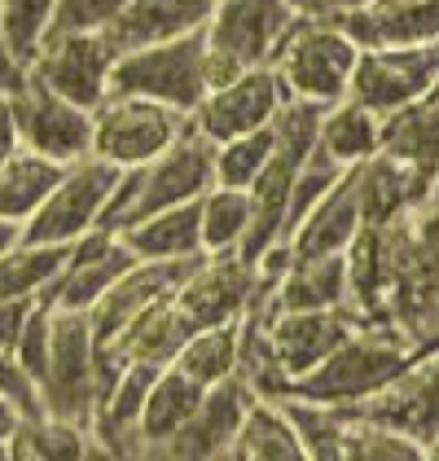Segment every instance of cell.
Listing matches in <instances>:
<instances>
[{
	"label": "cell",
	"mask_w": 439,
	"mask_h": 461,
	"mask_svg": "<svg viewBox=\"0 0 439 461\" xmlns=\"http://www.w3.org/2000/svg\"><path fill=\"white\" fill-rule=\"evenodd\" d=\"M426 352H435V348L413 343L408 334H400L387 321H365L317 369H308L303 378H294L282 400H308V404L343 409V404H356V400L373 395L378 387H387L396 374H404L417 356H426Z\"/></svg>",
	"instance_id": "1"
},
{
	"label": "cell",
	"mask_w": 439,
	"mask_h": 461,
	"mask_svg": "<svg viewBox=\"0 0 439 461\" xmlns=\"http://www.w3.org/2000/svg\"><path fill=\"white\" fill-rule=\"evenodd\" d=\"M211 163H216V145L184 119V132L163 154H154L149 163L132 167V172H119V185L110 194L97 229L123 233L128 224H137V220H146L154 212H167V207L202 198L216 185Z\"/></svg>",
	"instance_id": "2"
},
{
	"label": "cell",
	"mask_w": 439,
	"mask_h": 461,
	"mask_svg": "<svg viewBox=\"0 0 439 461\" xmlns=\"http://www.w3.org/2000/svg\"><path fill=\"white\" fill-rule=\"evenodd\" d=\"M291 0H216L202 23V84L207 93L242 71L268 67L294 23Z\"/></svg>",
	"instance_id": "3"
},
{
	"label": "cell",
	"mask_w": 439,
	"mask_h": 461,
	"mask_svg": "<svg viewBox=\"0 0 439 461\" xmlns=\"http://www.w3.org/2000/svg\"><path fill=\"white\" fill-rule=\"evenodd\" d=\"M356 53L361 49L329 18L294 14V23L286 27V36H282L273 62H268V71L277 75L286 102H308V106L326 110L347 97Z\"/></svg>",
	"instance_id": "4"
},
{
	"label": "cell",
	"mask_w": 439,
	"mask_h": 461,
	"mask_svg": "<svg viewBox=\"0 0 439 461\" xmlns=\"http://www.w3.org/2000/svg\"><path fill=\"white\" fill-rule=\"evenodd\" d=\"M106 97H146V102H158V106L176 110V114L189 119L193 106L207 97V84H202V32L119 53L114 67H110Z\"/></svg>",
	"instance_id": "5"
},
{
	"label": "cell",
	"mask_w": 439,
	"mask_h": 461,
	"mask_svg": "<svg viewBox=\"0 0 439 461\" xmlns=\"http://www.w3.org/2000/svg\"><path fill=\"white\" fill-rule=\"evenodd\" d=\"M49 360L40 374V413L75 426H93L97 409V343L88 330V312L49 308Z\"/></svg>",
	"instance_id": "6"
},
{
	"label": "cell",
	"mask_w": 439,
	"mask_h": 461,
	"mask_svg": "<svg viewBox=\"0 0 439 461\" xmlns=\"http://www.w3.org/2000/svg\"><path fill=\"white\" fill-rule=\"evenodd\" d=\"M114 185H119V167H110L102 158H79L71 167H62L58 185L44 194V203L22 224V242L27 247H71L75 238L93 233L102 224Z\"/></svg>",
	"instance_id": "7"
},
{
	"label": "cell",
	"mask_w": 439,
	"mask_h": 461,
	"mask_svg": "<svg viewBox=\"0 0 439 461\" xmlns=\"http://www.w3.org/2000/svg\"><path fill=\"white\" fill-rule=\"evenodd\" d=\"M184 132V114L146 97H106L93 110V158L132 172Z\"/></svg>",
	"instance_id": "8"
},
{
	"label": "cell",
	"mask_w": 439,
	"mask_h": 461,
	"mask_svg": "<svg viewBox=\"0 0 439 461\" xmlns=\"http://www.w3.org/2000/svg\"><path fill=\"white\" fill-rule=\"evenodd\" d=\"M426 93H439V44H404V49H361L347 102L369 114H391Z\"/></svg>",
	"instance_id": "9"
},
{
	"label": "cell",
	"mask_w": 439,
	"mask_h": 461,
	"mask_svg": "<svg viewBox=\"0 0 439 461\" xmlns=\"http://www.w3.org/2000/svg\"><path fill=\"white\" fill-rule=\"evenodd\" d=\"M13 123H18V141L40 158L71 167L79 158H93V110H79L62 102L58 93L40 88L31 75H22L18 88L4 93Z\"/></svg>",
	"instance_id": "10"
},
{
	"label": "cell",
	"mask_w": 439,
	"mask_h": 461,
	"mask_svg": "<svg viewBox=\"0 0 439 461\" xmlns=\"http://www.w3.org/2000/svg\"><path fill=\"white\" fill-rule=\"evenodd\" d=\"M110 67H114V49L102 32H53L40 44L27 75L40 88L58 93L62 102L79 110H97L106 102Z\"/></svg>",
	"instance_id": "11"
},
{
	"label": "cell",
	"mask_w": 439,
	"mask_h": 461,
	"mask_svg": "<svg viewBox=\"0 0 439 461\" xmlns=\"http://www.w3.org/2000/svg\"><path fill=\"white\" fill-rule=\"evenodd\" d=\"M435 352L417 356L404 374H396L387 387H378L373 395L356 400V404H343L338 413L352 418V422L365 426H382V430H396L404 439L422 444V448H435L439 439V413H435Z\"/></svg>",
	"instance_id": "12"
},
{
	"label": "cell",
	"mask_w": 439,
	"mask_h": 461,
	"mask_svg": "<svg viewBox=\"0 0 439 461\" xmlns=\"http://www.w3.org/2000/svg\"><path fill=\"white\" fill-rule=\"evenodd\" d=\"M246 312L259 317L264 339H268V352H273L277 369L291 383L303 378L308 369H317L356 325H365L347 303L343 308H317V312H277V308H268V299H251Z\"/></svg>",
	"instance_id": "13"
},
{
	"label": "cell",
	"mask_w": 439,
	"mask_h": 461,
	"mask_svg": "<svg viewBox=\"0 0 439 461\" xmlns=\"http://www.w3.org/2000/svg\"><path fill=\"white\" fill-rule=\"evenodd\" d=\"M282 102H286V93H282L277 75L268 71V67H255V71H242L237 79L211 88L193 106L189 123L211 145H220V141H233V137H246V132L268 128Z\"/></svg>",
	"instance_id": "14"
},
{
	"label": "cell",
	"mask_w": 439,
	"mask_h": 461,
	"mask_svg": "<svg viewBox=\"0 0 439 461\" xmlns=\"http://www.w3.org/2000/svg\"><path fill=\"white\" fill-rule=\"evenodd\" d=\"M251 294H255V264H246L237 250H228V255H198L193 268L184 273V282L172 290L176 308L184 312V321L193 330L237 321L246 312Z\"/></svg>",
	"instance_id": "15"
},
{
	"label": "cell",
	"mask_w": 439,
	"mask_h": 461,
	"mask_svg": "<svg viewBox=\"0 0 439 461\" xmlns=\"http://www.w3.org/2000/svg\"><path fill=\"white\" fill-rule=\"evenodd\" d=\"M132 264H137V259H132V250L119 242V233L93 229V233H84V238L71 242L62 273H58L53 285L40 294V303H49V308H71V312H88Z\"/></svg>",
	"instance_id": "16"
},
{
	"label": "cell",
	"mask_w": 439,
	"mask_h": 461,
	"mask_svg": "<svg viewBox=\"0 0 439 461\" xmlns=\"http://www.w3.org/2000/svg\"><path fill=\"white\" fill-rule=\"evenodd\" d=\"M356 49L439 44V0H365L361 9L329 18Z\"/></svg>",
	"instance_id": "17"
},
{
	"label": "cell",
	"mask_w": 439,
	"mask_h": 461,
	"mask_svg": "<svg viewBox=\"0 0 439 461\" xmlns=\"http://www.w3.org/2000/svg\"><path fill=\"white\" fill-rule=\"evenodd\" d=\"M193 268V259H184V264H146V259H137L119 282L110 285L106 294L88 308V330H93V343L102 348L110 343L128 321L137 317V312H146L149 303H158V299H167L176 285L184 282V273Z\"/></svg>",
	"instance_id": "18"
},
{
	"label": "cell",
	"mask_w": 439,
	"mask_h": 461,
	"mask_svg": "<svg viewBox=\"0 0 439 461\" xmlns=\"http://www.w3.org/2000/svg\"><path fill=\"white\" fill-rule=\"evenodd\" d=\"M211 5L216 0H128L102 27V36L110 40V49L119 58V53H132V49H146V44L202 32Z\"/></svg>",
	"instance_id": "19"
},
{
	"label": "cell",
	"mask_w": 439,
	"mask_h": 461,
	"mask_svg": "<svg viewBox=\"0 0 439 461\" xmlns=\"http://www.w3.org/2000/svg\"><path fill=\"white\" fill-rule=\"evenodd\" d=\"M356 198H361V224H391L435 198V176L404 167L387 154H373L356 163Z\"/></svg>",
	"instance_id": "20"
},
{
	"label": "cell",
	"mask_w": 439,
	"mask_h": 461,
	"mask_svg": "<svg viewBox=\"0 0 439 461\" xmlns=\"http://www.w3.org/2000/svg\"><path fill=\"white\" fill-rule=\"evenodd\" d=\"M193 334V325L184 321V312L176 308V299L167 294V299H158V303H149L146 312H137V317L128 321L110 343H102L97 352H106L110 360H119V365H172V356L181 352V343Z\"/></svg>",
	"instance_id": "21"
},
{
	"label": "cell",
	"mask_w": 439,
	"mask_h": 461,
	"mask_svg": "<svg viewBox=\"0 0 439 461\" xmlns=\"http://www.w3.org/2000/svg\"><path fill=\"white\" fill-rule=\"evenodd\" d=\"M361 229V198H356V167H347L326 198L294 224V233L282 242L291 255H343Z\"/></svg>",
	"instance_id": "22"
},
{
	"label": "cell",
	"mask_w": 439,
	"mask_h": 461,
	"mask_svg": "<svg viewBox=\"0 0 439 461\" xmlns=\"http://www.w3.org/2000/svg\"><path fill=\"white\" fill-rule=\"evenodd\" d=\"M378 154L439 176V93H426L408 106L382 114L378 119Z\"/></svg>",
	"instance_id": "23"
},
{
	"label": "cell",
	"mask_w": 439,
	"mask_h": 461,
	"mask_svg": "<svg viewBox=\"0 0 439 461\" xmlns=\"http://www.w3.org/2000/svg\"><path fill=\"white\" fill-rule=\"evenodd\" d=\"M119 242L132 250V259H146V264H184V259H198V255H202L198 198L128 224V229L119 233Z\"/></svg>",
	"instance_id": "24"
},
{
	"label": "cell",
	"mask_w": 439,
	"mask_h": 461,
	"mask_svg": "<svg viewBox=\"0 0 439 461\" xmlns=\"http://www.w3.org/2000/svg\"><path fill=\"white\" fill-rule=\"evenodd\" d=\"M347 303V273L343 255H291V268L273 285L268 308L277 312H317Z\"/></svg>",
	"instance_id": "25"
},
{
	"label": "cell",
	"mask_w": 439,
	"mask_h": 461,
	"mask_svg": "<svg viewBox=\"0 0 439 461\" xmlns=\"http://www.w3.org/2000/svg\"><path fill=\"white\" fill-rule=\"evenodd\" d=\"M207 387L189 383L181 369L163 365L158 378L149 383V395L141 404V418H137V439L141 444H167L172 435H181L184 426L193 422V413L202 409Z\"/></svg>",
	"instance_id": "26"
},
{
	"label": "cell",
	"mask_w": 439,
	"mask_h": 461,
	"mask_svg": "<svg viewBox=\"0 0 439 461\" xmlns=\"http://www.w3.org/2000/svg\"><path fill=\"white\" fill-rule=\"evenodd\" d=\"M317 149H326L338 167H356L378 154V114L356 102H334L317 119Z\"/></svg>",
	"instance_id": "27"
},
{
	"label": "cell",
	"mask_w": 439,
	"mask_h": 461,
	"mask_svg": "<svg viewBox=\"0 0 439 461\" xmlns=\"http://www.w3.org/2000/svg\"><path fill=\"white\" fill-rule=\"evenodd\" d=\"M172 369H181L189 383L198 387H220L237 374V321L224 325H202L181 343V352L172 356Z\"/></svg>",
	"instance_id": "28"
},
{
	"label": "cell",
	"mask_w": 439,
	"mask_h": 461,
	"mask_svg": "<svg viewBox=\"0 0 439 461\" xmlns=\"http://www.w3.org/2000/svg\"><path fill=\"white\" fill-rule=\"evenodd\" d=\"M62 167L40 158L31 149H13L4 163H0V220L9 224H27L31 212L44 203V194L58 185Z\"/></svg>",
	"instance_id": "29"
},
{
	"label": "cell",
	"mask_w": 439,
	"mask_h": 461,
	"mask_svg": "<svg viewBox=\"0 0 439 461\" xmlns=\"http://www.w3.org/2000/svg\"><path fill=\"white\" fill-rule=\"evenodd\" d=\"M251 224V207H246V189H224L211 185L198 198V233H202V255H228L242 247Z\"/></svg>",
	"instance_id": "30"
},
{
	"label": "cell",
	"mask_w": 439,
	"mask_h": 461,
	"mask_svg": "<svg viewBox=\"0 0 439 461\" xmlns=\"http://www.w3.org/2000/svg\"><path fill=\"white\" fill-rule=\"evenodd\" d=\"M71 247H9L0 255V303L4 299H40L62 273Z\"/></svg>",
	"instance_id": "31"
},
{
	"label": "cell",
	"mask_w": 439,
	"mask_h": 461,
	"mask_svg": "<svg viewBox=\"0 0 439 461\" xmlns=\"http://www.w3.org/2000/svg\"><path fill=\"white\" fill-rule=\"evenodd\" d=\"M58 0H0V53L13 67H31L44 36L53 32Z\"/></svg>",
	"instance_id": "32"
},
{
	"label": "cell",
	"mask_w": 439,
	"mask_h": 461,
	"mask_svg": "<svg viewBox=\"0 0 439 461\" xmlns=\"http://www.w3.org/2000/svg\"><path fill=\"white\" fill-rule=\"evenodd\" d=\"M237 444H242L246 461H308V453L299 448L291 422H286V413L268 400H251L246 418L237 426Z\"/></svg>",
	"instance_id": "33"
},
{
	"label": "cell",
	"mask_w": 439,
	"mask_h": 461,
	"mask_svg": "<svg viewBox=\"0 0 439 461\" xmlns=\"http://www.w3.org/2000/svg\"><path fill=\"white\" fill-rule=\"evenodd\" d=\"M88 426H75V422H62V418H22L18 430H13V448L27 453L36 461H84L88 457Z\"/></svg>",
	"instance_id": "34"
},
{
	"label": "cell",
	"mask_w": 439,
	"mask_h": 461,
	"mask_svg": "<svg viewBox=\"0 0 439 461\" xmlns=\"http://www.w3.org/2000/svg\"><path fill=\"white\" fill-rule=\"evenodd\" d=\"M277 409L286 413L299 448L308 461H338L343 453V435H347V418L326 404H308V400H277Z\"/></svg>",
	"instance_id": "35"
},
{
	"label": "cell",
	"mask_w": 439,
	"mask_h": 461,
	"mask_svg": "<svg viewBox=\"0 0 439 461\" xmlns=\"http://www.w3.org/2000/svg\"><path fill=\"white\" fill-rule=\"evenodd\" d=\"M273 149H277L273 128H259V132L233 137V141H220L216 145V163H211L216 185H224V189H246V185L264 172V163L273 158Z\"/></svg>",
	"instance_id": "36"
},
{
	"label": "cell",
	"mask_w": 439,
	"mask_h": 461,
	"mask_svg": "<svg viewBox=\"0 0 439 461\" xmlns=\"http://www.w3.org/2000/svg\"><path fill=\"white\" fill-rule=\"evenodd\" d=\"M338 461H435V448H422V444L404 439L396 430H382V426H365L347 418V435H343Z\"/></svg>",
	"instance_id": "37"
},
{
	"label": "cell",
	"mask_w": 439,
	"mask_h": 461,
	"mask_svg": "<svg viewBox=\"0 0 439 461\" xmlns=\"http://www.w3.org/2000/svg\"><path fill=\"white\" fill-rule=\"evenodd\" d=\"M49 321H53V312H49V303H36L31 308V317H27V325H22V334H18V343H13V360H18V369L31 378V383H40V374H44V360H49Z\"/></svg>",
	"instance_id": "38"
},
{
	"label": "cell",
	"mask_w": 439,
	"mask_h": 461,
	"mask_svg": "<svg viewBox=\"0 0 439 461\" xmlns=\"http://www.w3.org/2000/svg\"><path fill=\"white\" fill-rule=\"evenodd\" d=\"M123 5H128V0H58V9H53V32H102ZM53 32H49V36H53Z\"/></svg>",
	"instance_id": "39"
},
{
	"label": "cell",
	"mask_w": 439,
	"mask_h": 461,
	"mask_svg": "<svg viewBox=\"0 0 439 461\" xmlns=\"http://www.w3.org/2000/svg\"><path fill=\"white\" fill-rule=\"evenodd\" d=\"M0 400H9L22 418H40V391L36 383L18 369V360L9 352H0Z\"/></svg>",
	"instance_id": "40"
},
{
	"label": "cell",
	"mask_w": 439,
	"mask_h": 461,
	"mask_svg": "<svg viewBox=\"0 0 439 461\" xmlns=\"http://www.w3.org/2000/svg\"><path fill=\"white\" fill-rule=\"evenodd\" d=\"M36 303L40 299H4L0 303V352H13V343H18V334H22Z\"/></svg>",
	"instance_id": "41"
},
{
	"label": "cell",
	"mask_w": 439,
	"mask_h": 461,
	"mask_svg": "<svg viewBox=\"0 0 439 461\" xmlns=\"http://www.w3.org/2000/svg\"><path fill=\"white\" fill-rule=\"evenodd\" d=\"M299 14H312V18H334V14H347V9H361L365 0H291Z\"/></svg>",
	"instance_id": "42"
},
{
	"label": "cell",
	"mask_w": 439,
	"mask_h": 461,
	"mask_svg": "<svg viewBox=\"0 0 439 461\" xmlns=\"http://www.w3.org/2000/svg\"><path fill=\"white\" fill-rule=\"evenodd\" d=\"M13 149H22V141H18V123H13L9 97L0 93V163H4V158H9Z\"/></svg>",
	"instance_id": "43"
},
{
	"label": "cell",
	"mask_w": 439,
	"mask_h": 461,
	"mask_svg": "<svg viewBox=\"0 0 439 461\" xmlns=\"http://www.w3.org/2000/svg\"><path fill=\"white\" fill-rule=\"evenodd\" d=\"M18 422H22V413H18L9 400H0V444H4V439H13Z\"/></svg>",
	"instance_id": "44"
},
{
	"label": "cell",
	"mask_w": 439,
	"mask_h": 461,
	"mask_svg": "<svg viewBox=\"0 0 439 461\" xmlns=\"http://www.w3.org/2000/svg\"><path fill=\"white\" fill-rule=\"evenodd\" d=\"M22 67H13V62H9V58H4V53H0V93H9V88H18V84H22Z\"/></svg>",
	"instance_id": "45"
},
{
	"label": "cell",
	"mask_w": 439,
	"mask_h": 461,
	"mask_svg": "<svg viewBox=\"0 0 439 461\" xmlns=\"http://www.w3.org/2000/svg\"><path fill=\"white\" fill-rule=\"evenodd\" d=\"M207 461H246V453H242V444H237V435H233V439H228V444H220Z\"/></svg>",
	"instance_id": "46"
},
{
	"label": "cell",
	"mask_w": 439,
	"mask_h": 461,
	"mask_svg": "<svg viewBox=\"0 0 439 461\" xmlns=\"http://www.w3.org/2000/svg\"><path fill=\"white\" fill-rule=\"evenodd\" d=\"M22 242V224H9V220H0V255L9 247H18Z\"/></svg>",
	"instance_id": "47"
},
{
	"label": "cell",
	"mask_w": 439,
	"mask_h": 461,
	"mask_svg": "<svg viewBox=\"0 0 439 461\" xmlns=\"http://www.w3.org/2000/svg\"><path fill=\"white\" fill-rule=\"evenodd\" d=\"M0 461H18V448H13V439H4V444H0Z\"/></svg>",
	"instance_id": "48"
},
{
	"label": "cell",
	"mask_w": 439,
	"mask_h": 461,
	"mask_svg": "<svg viewBox=\"0 0 439 461\" xmlns=\"http://www.w3.org/2000/svg\"><path fill=\"white\" fill-rule=\"evenodd\" d=\"M18 461H36V457H27V453H18Z\"/></svg>",
	"instance_id": "49"
}]
</instances>
